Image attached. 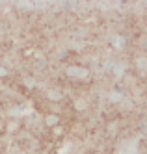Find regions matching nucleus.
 Returning a JSON list of instances; mask_svg holds the SVG:
<instances>
[{
	"label": "nucleus",
	"mask_w": 147,
	"mask_h": 154,
	"mask_svg": "<svg viewBox=\"0 0 147 154\" xmlns=\"http://www.w3.org/2000/svg\"><path fill=\"white\" fill-rule=\"evenodd\" d=\"M47 125H49V126L58 125V115H49V117H47Z\"/></svg>",
	"instance_id": "obj_1"
},
{
	"label": "nucleus",
	"mask_w": 147,
	"mask_h": 154,
	"mask_svg": "<svg viewBox=\"0 0 147 154\" xmlns=\"http://www.w3.org/2000/svg\"><path fill=\"white\" fill-rule=\"evenodd\" d=\"M69 74H76V76H86V71H78V67H75V69H71V71H69Z\"/></svg>",
	"instance_id": "obj_2"
},
{
	"label": "nucleus",
	"mask_w": 147,
	"mask_h": 154,
	"mask_svg": "<svg viewBox=\"0 0 147 154\" xmlns=\"http://www.w3.org/2000/svg\"><path fill=\"white\" fill-rule=\"evenodd\" d=\"M49 97H50V100H60V93H56V91H49Z\"/></svg>",
	"instance_id": "obj_3"
},
{
	"label": "nucleus",
	"mask_w": 147,
	"mask_h": 154,
	"mask_svg": "<svg viewBox=\"0 0 147 154\" xmlns=\"http://www.w3.org/2000/svg\"><path fill=\"white\" fill-rule=\"evenodd\" d=\"M76 108H78V109H84V108H86V102H84V100H78V102H76Z\"/></svg>",
	"instance_id": "obj_4"
},
{
	"label": "nucleus",
	"mask_w": 147,
	"mask_h": 154,
	"mask_svg": "<svg viewBox=\"0 0 147 154\" xmlns=\"http://www.w3.org/2000/svg\"><path fill=\"white\" fill-rule=\"evenodd\" d=\"M4 74H6V71H4L2 67H0V76H4Z\"/></svg>",
	"instance_id": "obj_5"
},
{
	"label": "nucleus",
	"mask_w": 147,
	"mask_h": 154,
	"mask_svg": "<svg viewBox=\"0 0 147 154\" xmlns=\"http://www.w3.org/2000/svg\"><path fill=\"white\" fill-rule=\"evenodd\" d=\"M19 154H22V152H19Z\"/></svg>",
	"instance_id": "obj_6"
}]
</instances>
